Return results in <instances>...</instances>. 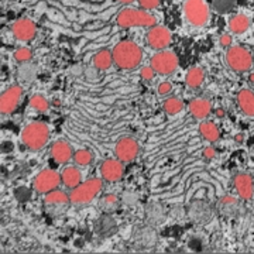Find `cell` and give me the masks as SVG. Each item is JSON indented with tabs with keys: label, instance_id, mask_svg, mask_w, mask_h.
Here are the masks:
<instances>
[{
	"label": "cell",
	"instance_id": "30",
	"mask_svg": "<svg viewBox=\"0 0 254 254\" xmlns=\"http://www.w3.org/2000/svg\"><path fill=\"white\" fill-rule=\"evenodd\" d=\"M73 161H75L76 165L86 167V165H89L93 161V154L88 148H81V150L73 153Z\"/></svg>",
	"mask_w": 254,
	"mask_h": 254
},
{
	"label": "cell",
	"instance_id": "26",
	"mask_svg": "<svg viewBox=\"0 0 254 254\" xmlns=\"http://www.w3.org/2000/svg\"><path fill=\"white\" fill-rule=\"evenodd\" d=\"M200 136L205 140H208L209 143H216L220 138V133L216 125H213L212 122H202L199 125Z\"/></svg>",
	"mask_w": 254,
	"mask_h": 254
},
{
	"label": "cell",
	"instance_id": "27",
	"mask_svg": "<svg viewBox=\"0 0 254 254\" xmlns=\"http://www.w3.org/2000/svg\"><path fill=\"white\" fill-rule=\"evenodd\" d=\"M203 79H205V73L203 71L200 69V68H190L188 73H187V76H185V82H187V85L192 88V89H196V88H199L200 85L203 83Z\"/></svg>",
	"mask_w": 254,
	"mask_h": 254
},
{
	"label": "cell",
	"instance_id": "29",
	"mask_svg": "<svg viewBox=\"0 0 254 254\" xmlns=\"http://www.w3.org/2000/svg\"><path fill=\"white\" fill-rule=\"evenodd\" d=\"M100 209L105 212V213H112L115 212L119 206V198L115 195V193H108L105 195L99 202Z\"/></svg>",
	"mask_w": 254,
	"mask_h": 254
},
{
	"label": "cell",
	"instance_id": "7",
	"mask_svg": "<svg viewBox=\"0 0 254 254\" xmlns=\"http://www.w3.org/2000/svg\"><path fill=\"white\" fill-rule=\"evenodd\" d=\"M151 66L160 75H171L178 68V57L174 51L161 50L151 57Z\"/></svg>",
	"mask_w": 254,
	"mask_h": 254
},
{
	"label": "cell",
	"instance_id": "22",
	"mask_svg": "<svg viewBox=\"0 0 254 254\" xmlns=\"http://www.w3.org/2000/svg\"><path fill=\"white\" fill-rule=\"evenodd\" d=\"M61 181L68 188V190H73L76 188L82 181V174L76 167H65L61 171Z\"/></svg>",
	"mask_w": 254,
	"mask_h": 254
},
{
	"label": "cell",
	"instance_id": "15",
	"mask_svg": "<svg viewBox=\"0 0 254 254\" xmlns=\"http://www.w3.org/2000/svg\"><path fill=\"white\" fill-rule=\"evenodd\" d=\"M125 174L123 168V161H120L119 158H109L105 160L100 165V175L105 181L108 182H118L122 180Z\"/></svg>",
	"mask_w": 254,
	"mask_h": 254
},
{
	"label": "cell",
	"instance_id": "39",
	"mask_svg": "<svg viewBox=\"0 0 254 254\" xmlns=\"http://www.w3.org/2000/svg\"><path fill=\"white\" fill-rule=\"evenodd\" d=\"M215 155H216V150H215L213 147H206V148L203 150V157H205L206 160L215 158Z\"/></svg>",
	"mask_w": 254,
	"mask_h": 254
},
{
	"label": "cell",
	"instance_id": "37",
	"mask_svg": "<svg viewBox=\"0 0 254 254\" xmlns=\"http://www.w3.org/2000/svg\"><path fill=\"white\" fill-rule=\"evenodd\" d=\"M171 91H173V85L170 82H163L158 86V93L160 95H167V93H170Z\"/></svg>",
	"mask_w": 254,
	"mask_h": 254
},
{
	"label": "cell",
	"instance_id": "23",
	"mask_svg": "<svg viewBox=\"0 0 254 254\" xmlns=\"http://www.w3.org/2000/svg\"><path fill=\"white\" fill-rule=\"evenodd\" d=\"M237 103L246 116H254V92L250 89H242L237 95Z\"/></svg>",
	"mask_w": 254,
	"mask_h": 254
},
{
	"label": "cell",
	"instance_id": "9",
	"mask_svg": "<svg viewBox=\"0 0 254 254\" xmlns=\"http://www.w3.org/2000/svg\"><path fill=\"white\" fill-rule=\"evenodd\" d=\"M69 203H71L69 195L60 190H51V192H48V193H46V198H44L46 210L48 213H51L53 216L61 215L64 210L68 208Z\"/></svg>",
	"mask_w": 254,
	"mask_h": 254
},
{
	"label": "cell",
	"instance_id": "10",
	"mask_svg": "<svg viewBox=\"0 0 254 254\" xmlns=\"http://www.w3.org/2000/svg\"><path fill=\"white\" fill-rule=\"evenodd\" d=\"M140 153V145L133 137H122L115 145V154L123 163H131Z\"/></svg>",
	"mask_w": 254,
	"mask_h": 254
},
{
	"label": "cell",
	"instance_id": "20",
	"mask_svg": "<svg viewBox=\"0 0 254 254\" xmlns=\"http://www.w3.org/2000/svg\"><path fill=\"white\" fill-rule=\"evenodd\" d=\"M165 218H167V215H165V210H164L163 205L155 203V202L147 205V208H145V220H147L148 225H151V226H160V225L164 223Z\"/></svg>",
	"mask_w": 254,
	"mask_h": 254
},
{
	"label": "cell",
	"instance_id": "16",
	"mask_svg": "<svg viewBox=\"0 0 254 254\" xmlns=\"http://www.w3.org/2000/svg\"><path fill=\"white\" fill-rule=\"evenodd\" d=\"M233 184L236 188L239 198L243 200H250L254 195L253 177L247 173H237L233 177Z\"/></svg>",
	"mask_w": 254,
	"mask_h": 254
},
{
	"label": "cell",
	"instance_id": "13",
	"mask_svg": "<svg viewBox=\"0 0 254 254\" xmlns=\"http://www.w3.org/2000/svg\"><path fill=\"white\" fill-rule=\"evenodd\" d=\"M133 245L136 246L137 249H151L154 247L155 243H157V230H155V226H151V225H145V226L137 227L136 230L133 232Z\"/></svg>",
	"mask_w": 254,
	"mask_h": 254
},
{
	"label": "cell",
	"instance_id": "18",
	"mask_svg": "<svg viewBox=\"0 0 254 254\" xmlns=\"http://www.w3.org/2000/svg\"><path fill=\"white\" fill-rule=\"evenodd\" d=\"M51 157L58 164L69 163L71 158H73L72 145L65 140H57L51 145Z\"/></svg>",
	"mask_w": 254,
	"mask_h": 254
},
{
	"label": "cell",
	"instance_id": "31",
	"mask_svg": "<svg viewBox=\"0 0 254 254\" xmlns=\"http://www.w3.org/2000/svg\"><path fill=\"white\" fill-rule=\"evenodd\" d=\"M163 108L167 115H177V113H180L184 109V103L178 98H168L163 103Z\"/></svg>",
	"mask_w": 254,
	"mask_h": 254
},
{
	"label": "cell",
	"instance_id": "35",
	"mask_svg": "<svg viewBox=\"0 0 254 254\" xmlns=\"http://www.w3.org/2000/svg\"><path fill=\"white\" fill-rule=\"evenodd\" d=\"M154 68L150 65V66H143L141 68V71H140V76H141V79H144V81H151L153 78H154L155 75Z\"/></svg>",
	"mask_w": 254,
	"mask_h": 254
},
{
	"label": "cell",
	"instance_id": "1",
	"mask_svg": "<svg viewBox=\"0 0 254 254\" xmlns=\"http://www.w3.org/2000/svg\"><path fill=\"white\" fill-rule=\"evenodd\" d=\"M113 60L119 69L130 71L140 65L143 60V50L133 41H120L113 48Z\"/></svg>",
	"mask_w": 254,
	"mask_h": 254
},
{
	"label": "cell",
	"instance_id": "2",
	"mask_svg": "<svg viewBox=\"0 0 254 254\" xmlns=\"http://www.w3.org/2000/svg\"><path fill=\"white\" fill-rule=\"evenodd\" d=\"M118 26L122 28L130 27H154L157 24V18L148 13V10L126 7L120 10L118 14Z\"/></svg>",
	"mask_w": 254,
	"mask_h": 254
},
{
	"label": "cell",
	"instance_id": "32",
	"mask_svg": "<svg viewBox=\"0 0 254 254\" xmlns=\"http://www.w3.org/2000/svg\"><path fill=\"white\" fill-rule=\"evenodd\" d=\"M212 6L219 14H226L235 7V0H213Z\"/></svg>",
	"mask_w": 254,
	"mask_h": 254
},
{
	"label": "cell",
	"instance_id": "33",
	"mask_svg": "<svg viewBox=\"0 0 254 254\" xmlns=\"http://www.w3.org/2000/svg\"><path fill=\"white\" fill-rule=\"evenodd\" d=\"M30 106L33 109L38 110V112H46L50 108V103L48 100L43 96V95H34L31 99H30Z\"/></svg>",
	"mask_w": 254,
	"mask_h": 254
},
{
	"label": "cell",
	"instance_id": "14",
	"mask_svg": "<svg viewBox=\"0 0 254 254\" xmlns=\"http://www.w3.org/2000/svg\"><path fill=\"white\" fill-rule=\"evenodd\" d=\"M21 95H23V89L18 85L10 86L9 89H6L0 98V112L3 115H9L13 110H16L21 99Z\"/></svg>",
	"mask_w": 254,
	"mask_h": 254
},
{
	"label": "cell",
	"instance_id": "12",
	"mask_svg": "<svg viewBox=\"0 0 254 254\" xmlns=\"http://www.w3.org/2000/svg\"><path fill=\"white\" fill-rule=\"evenodd\" d=\"M61 174H58L54 170H43L41 173L36 177L33 182V187L38 193H48L51 190L58 188L61 184Z\"/></svg>",
	"mask_w": 254,
	"mask_h": 254
},
{
	"label": "cell",
	"instance_id": "34",
	"mask_svg": "<svg viewBox=\"0 0 254 254\" xmlns=\"http://www.w3.org/2000/svg\"><path fill=\"white\" fill-rule=\"evenodd\" d=\"M31 57H33V53L27 47H21V48L16 50V53H14V60L17 63H27L31 60Z\"/></svg>",
	"mask_w": 254,
	"mask_h": 254
},
{
	"label": "cell",
	"instance_id": "17",
	"mask_svg": "<svg viewBox=\"0 0 254 254\" xmlns=\"http://www.w3.org/2000/svg\"><path fill=\"white\" fill-rule=\"evenodd\" d=\"M11 31H13V36L20 41H30L36 37V23L30 18H20L13 24Z\"/></svg>",
	"mask_w": 254,
	"mask_h": 254
},
{
	"label": "cell",
	"instance_id": "19",
	"mask_svg": "<svg viewBox=\"0 0 254 254\" xmlns=\"http://www.w3.org/2000/svg\"><path fill=\"white\" fill-rule=\"evenodd\" d=\"M218 210L223 218H236L237 215H239V212H240V203H239V199L235 198V196H230V195L222 196L218 202Z\"/></svg>",
	"mask_w": 254,
	"mask_h": 254
},
{
	"label": "cell",
	"instance_id": "5",
	"mask_svg": "<svg viewBox=\"0 0 254 254\" xmlns=\"http://www.w3.org/2000/svg\"><path fill=\"white\" fill-rule=\"evenodd\" d=\"M226 64L233 72H247L253 66V55L245 47H229L226 53Z\"/></svg>",
	"mask_w": 254,
	"mask_h": 254
},
{
	"label": "cell",
	"instance_id": "43",
	"mask_svg": "<svg viewBox=\"0 0 254 254\" xmlns=\"http://www.w3.org/2000/svg\"><path fill=\"white\" fill-rule=\"evenodd\" d=\"M249 81L254 83V73H250V76H249Z\"/></svg>",
	"mask_w": 254,
	"mask_h": 254
},
{
	"label": "cell",
	"instance_id": "24",
	"mask_svg": "<svg viewBox=\"0 0 254 254\" xmlns=\"http://www.w3.org/2000/svg\"><path fill=\"white\" fill-rule=\"evenodd\" d=\"M250 28V18L246 14H235L229 18V30L233 34H245Z\"/></svg>",
	"mask_w": 254,
	"mask_h": 254
},
{
	"label": "cell",
	"instance_id": "38",
	"mask_svg": "<svg viewBox=\"0 0 254 254\" xmlns=\"http://www.w3.org/2000/svg\"><path fill=\"white\" fill-rule=\"evenodd\" d=\"M232 41H233V38L230 34H222L220 36V46L225 47V48H229V47L232 46Z\"/></svg>",
	"mask_w": 254,
	"mask_h": 254
},
{
	"label": "cell",
	"instance_id": "3",
	"mask_svg": "<svg viewBox=\"0 0 254 254\" xmlns=\"http://www.w3.org/2000/svg\"><path fill=\"white\" fill-rule=\"evenodd\" d=\"M50 138V128L46 123L33 122L21 131V143L31 151H38L47 144Z\"/></svg>",
	"mask_w": 254,
	"mask_h": 254
},
{
	"label": "cell",
	"instance_id": "40",
	"mask_svg": "<svg viewBox=\"0 0 254 254\" xmlns=\"http://www.w3.org/2000/svg\"><path fill=\"white\" fill-rule=\"evenodd\" d=\"M215 115H216V118H223V116H225V110H223V109H216Z\"/></svg>",
	"mask_w": 254,
	"mask_h": 254
},
{
	"label": "cell",
	"instance_id": "11",
	"mask_svg": "<svg viewBox=\"0 0 254 254\" xmlns=\"http://www.w3.org/2000/svg\"><path fill=\"white\" fill-rule=\"evenodd\" d=\"M145 40H147V44L151 47L153 50L161 51L164 48L170 47L171 41H173V34H171V31L167 27L155 24L154 27H151L148 30V33L145 36Z\"/></svg>",
	"mask_w": 254,
	"mask_h": 254
},
{
	"label": "cell",
	"instance_id": "25",
	"mask_svg": "<svg viewBox=\"0 0 254 254\" xmlns=\"http://www.w3.org/2000/svg\"><path fill=\"white\" fill-rule=\"evenodd\" d=\"M113 63H115V60H113V51H109V50H102L99 53H96L95 57H93V65L99 71L109 69Z\"/></svg>",
	"mask_w": 254,
	"mask_h": 254
},
{
	"label": "cell",
	"instance_id": "41",
	"mask_svg": "<svg viewBox=\"0 0 254 254\" xmlns=\"http://www.w3.org/2000/svg\"><path fill=\"white\" fill-rule=\"evenodd\" d=\"M119 3H123V4H130V3H133L134 0H118Z\"/></svg>",
	"mask_w": 254,
	"mask_h": 254
},
{
	"label": "cell",
	"instance_id": "6",
	"mask_svg": "<svg viewBox=\"0 0 254 254\" xmlns=\"http://www.w3.org/2000/svg\"><path fill=\"white\" fill-rule=\"evenodd\" d=\"M184 14L190 24L195 27H202L208 24L210 18V10L205 0H185Z\"/></svg>",
	"mask_w": 254,
	"mask_h": 254
},
{
	"label": "cell",
	"instance_id": "8",
	"mask_svg": "<svg viewBox=\"0 0 254 254\" xmlns=\"http://www.w3.org/2000/svg\"><path fill=\"white\" fill-rule=\"evenodd\" d=\"M187 215L190 219V222L196 225H208L213 218V209L206 200L195 199L188 205Z\"/></svg>",
	"mask_w": 254,
	"mask_h": 254
},
{
	"label": "cell",
	"instance_id": "21",
	"mask_svg": "<svg viewBox=\"0 0 254 254\" xmlns=\"http://www.w3.org/2000/svg\"><path fill=\"white\" fill-rule=\"evenodd\" d=\"M210 110H212V105L208 99L196 98V99L190 100V112L195 119H198V120L206 119L210 115Z\"/></svg>",
	"mask_w": 254,
	"mask_h": 254
},
{
	"label": "cell",
	"instance_id": "4",
	"mask_svg": "<svg viewBox=\"0 0 254 254\" xmlns=\"http://www.w3.org/2000/svg\"><path fill=\"white\" fill-rule=\"evenodd\" d=\"M103 178H91L88 181L81 182L76 188H73L69 192V199L71 203L75 206H82L86 205L95 199L99 192L103 188Z\"/></svg>",
	"mask_w": 254,
	"mask_h": 254
},
{
	"label": "cell",
	"instance_id": "36",
	"mask_svg": "<svg viewBox=\"0 0 254 254\" xmlns=\"http://www.w3.org/2000/svg\"><path fill=\"white\" fill-rule=\"evenodd\" d=\"M140 7L144 10H154L160 6V0H138Z\"/></svg>",
	"mask_w": 254,
	"mask_h": 254
},
{
	"label": "cell",
	"instance_id": "28",
	"mask_svg": "<svg viewBox=\"0 0 254 254\" xmlns=\"http://www.w3.org/2000/svg\"><path fill=\"white\" fill-rule=\"evenodd\" d=\"M96 230L102 236H109L116 230V222L110 216H102L96 223Z\"/></svg>",
	"mask_w": 254,
	"mask_h": 254
},
{
	"label": "cell",
	"instance_id": "42",
	"mask_svg": "<svg viewBox=\"0 0 254 254\" xmlns=\"http://www.w3.org/2000/svg\"><path fill=\"white\" fill-rule=\"evenodd\" d=\"M236 141L237 143H243V134H237Z\"/></svg>",
	"mask_w": 254,
	"mask_h": 254
}]
</instances>
